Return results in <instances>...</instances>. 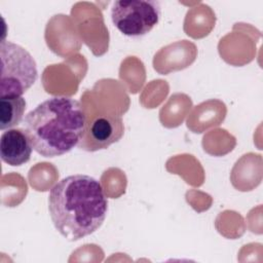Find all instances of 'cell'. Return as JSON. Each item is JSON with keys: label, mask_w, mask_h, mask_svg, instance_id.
Wrapping results in <instances>:
<instances>
[{"label": "cell", "mask_w": 263, "mask_h": 263, "mask_svg": "<svg viewBox=\"0 0 263 263\" xmlns=\"http://www.w3.org/2000/svg\"><path fill=\"white\" fill-rule=\"evenodd\" d=\"M111 20L124 36L140 38L148 34L160 20V4L152 0H120L111 7Z\"/></svg>", "instance_id": "obj_4"}, {"label": "cell", "mask_w": 263, "mask_h": 263, "mask_svg": "<svg viewBox=\"0 0 263 263\" xmlns=\"http://www.w3.org/2000/svg\"><path fill=\"white\" fill-rule=\"evenodd\" d=\"M124 135V123L121 115L101 114L87 120L78 148L88 152L107 149L117 143Z\"/></svg>", "instance_id": "obj_5"}, {"label": "cell", "mask_w": 263, "mask_h": 263, "mask_svg": "<svg viewBox=\"0 0 263 263\" xmlns=\"http://www.w3.org/2000/svg\"><path fill=\"white\" fill-rule=\"evenodd\" d=\"M86 123L87 116L79 101L69 97H52L25 116L24 129L38 154L55 157L78 145Z\"/></svg>", "instance_id": "obj_2"}, {"label": "cell", "mask_w": 263, "mask_h": 263, "mask_svg": "<svg viewBox=\"0 0 263 263\" xmlns=\"http://www.w3.org/2000/svg\"><path fill=\"white\" fill-rule=\"evenodd\" d=\"M26 101L23 97L0 99V129L6 130L18 125L25 114Z\"/></svg>", "instance_id": "obj_7"}, {"label": "cell", "mask_w": 263, "mask_h": 263, "mask_svg": "<svg viewBox=\"0 0 263 263\" xmlns=\"http://www.w3.org/2000/svg\"><path fill=\"white\" fill-rule=\"evenodd\" d=\"M0 98L22 97L37 80L36 62L23 46L11 41L0 43Z\"/></svg>", "instance_id": "obj_3"}, {"label": "cell", "mask_w": 263, "mask_h": 263, "mask_svg": "<svg viewBox=\"0 0 263 263\" xmlns=\"http://www.w3.org/2000/svg\"><path fill=\"white\" fill-rule=\"evenodd\" d=\"M48 211L59 233L74 241L92 234L103 225L108 199L98 180L76 174L62 179L50 189Z\"/></svg>", "instance_id": "obj_1"}, {"label": "cell", "mask_w": 263, "mask_h": 263, "mask_svg": "<svg viewBox=\"0 0 263 263\" xmlns=\"http://www.w3.org/2000/svg\"><path fill=\"white\" fill-rule=\"evenodd\" d=\"M33 150L30 138L23 128H9L1 135L0 156L3 162L11 166L28 162Z\"/></svg>", "instance_id": "obj_6"}]
</instances>
